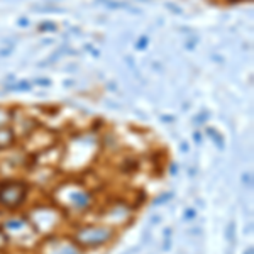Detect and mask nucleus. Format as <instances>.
<instances>
[{
	"instance_id": "nucleus-1",
	"label": "nucleus",
	"mask_w": 254,
	"mask_h": 254,
	"mask_svg": "<svg viewBox=\"0 0 254 254\" xmlns=\"http://www.w3.org/2000/svg\"><path fill=\"white\" fill-rule=\"evenodd\" d=\"M12 90H17V92H27V90H31V83L29 81H20V83H15Z\"/></svg>"
},
{
	"instance_id": "nucleus-2",
	"label": "nucleus",
	"mask_w": 254,
	"mask_h": 254,
	"mask_svg": "<svg viewBox=\"0 0 254 254\" xmlns=\"http://www.w3.org/2000/svg\"><path fill=\"white\" fill-rule=\"evenodd\" d=\"M10 119V114H9V110H5V109H0V127H3V124H5L7 121Z\"/></svg>"
},
{
	"instance_id": "nucleus-3",
	"label": "nucleus",
	"mask_w": 254,
	"mask_h": 254,
	"mask_svg": "<svg viewBox=\"0 0 254 254\" xmlns=\"http://www.w3.org/2000/svg\"><path fill=\"white\" fill-rule=\"evenodd\" d=\"M39 29H41V31H49V29L55 31V29H56V26H55V24H51V22H46V24H41Z\"/></svg>"
},
{
	"instance_id": "nucleus-4",
	"label": "nucleus",
	"mask_w": 254,
	"mask_h": 254,
	"mask_svg": "<svg viewBox=\"0 0 254 254\" xmlns=\"http://www.w3.org/2000/svg\"><path fill=\"white\" fill-rule=\"evenodd\" d=\"M146 41H147L146 38H142V39H141V43H137V49H139V48H141V49H142V48H144V44H146Z\"/></svg>"
}]
</instances>
